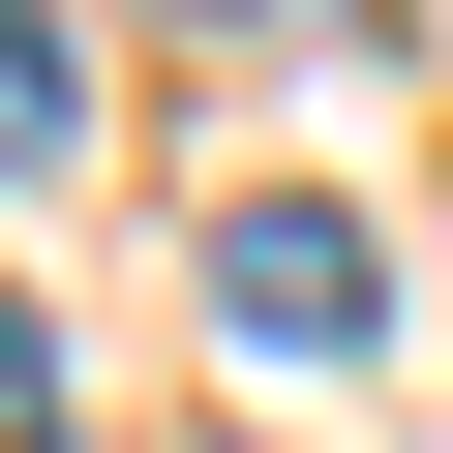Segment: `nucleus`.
<instances>
[{
  "instance_id": "nucleus-1",
  "label": "nucleus",
  "mask_w": 453,
  "mask_h": 453,
  "mask_svg": "<svg viewBox=\"0 0 453 453\" xmlns=\"http://www.w3.org/2000/svg\"><path fill=\"white\" fill-rule=\"evenodd\" d=\"M211 333H242V363H363L393 333V242L303 211V181H242V211H211Z\"/></svg>"
},
{
  "instance_id": "nucleus-2",
  "label": "nucleus",
  "mask_w": 453,
  "mask_h": 453,
  "mask_svg": "<svg viewBox=\"0 0 453 453\" xmlns=\"http://www.w3.org/2000/svg\"><path fill=\"white\" fill-rule=\"evenodd\" d=\"M61 121H91V61H61V0H0V181H31Z\"/></svg>"
},
{
  "instance_id": "nucleus-3",
  "label": "nucleus",
  "mask_w": 453,
  "mask_h": 453,
  "mask_svg": "<svg viewBox=\"0 0 453 453\" xmlns=\"http://www.w3.org/2000/svg\"><path fill=\"white\" fill-rule=\"evenodd\" d=\"M0 453H61V333H31V303H0Z\"/></svg>"
}]
</instances>
